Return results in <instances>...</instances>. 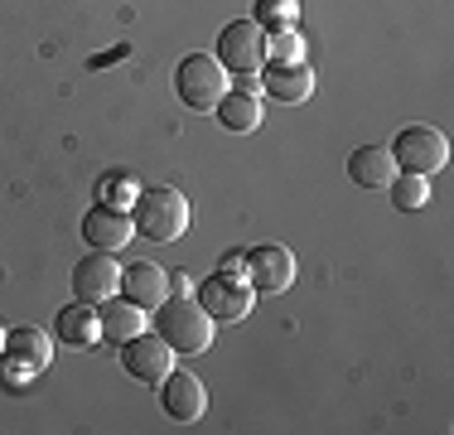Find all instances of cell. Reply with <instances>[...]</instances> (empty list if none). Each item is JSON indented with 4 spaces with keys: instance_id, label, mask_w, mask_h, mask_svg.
Masks as SVG:
<instances>
[{
    "instance_id": "6da1fadb",
    "label": "cell",
    "mask_w": 454,
    "mask_h": 435,
    "mask_svg": "<svg viewBox=\"0 0 454 435\" xmlns=\"http://www.w3.org/2000/svg\"><path fill=\"white\" fill-rule=\"evenodd\" d=\"M189 199H184L179 189H169V184H155V189H140L136 203H131V223L140 237H150V242H179L184 233H189Z\"/></svg>"
},
{
    "instance_id": "7a4b0ae2",
    "label": "cell",
    "mask_w": 454,
    "mask_h": 435,
    "mask_svg": "<svg viewBox=\"0 0 454 435\" xmlns=\"http://www.w3.org/2000/svg\"><path fill=\"white\" fill-rule=\"evenodd\" d=\"M155 334L175 353H203L213 344V314L203 304H193L189 296H175V300L165 296L155 304Z\"/></svg>"
},
{
    "instance_id": "3957f363",
    "label": "cell",
    "mask_w": 454,
    "mask_h": 435,
    "mask_svg": "<svg viewBox=\"0 0 454 435\" xmlns=\"http://www.w3.org/2000/svg\"><path fill=\"white\" fill-rule=\"evenodd\" d=\"M175 92H179L184 107H193V112H213L227 92V68L213 53H189L175 68Z\"/></svg>"
},
{
    "instance_id": "277c9868",
    "label": "cell",
    "mask_w": 454,
    "mask_h": 435,
    "mask_svg": "<svg viewBox=\"0 0 454 435\" xmlns=\"http://www.w3.org/2000/svg\"><path fill=\"white\" fill-rule=\"evenodd\" d=\"M392 160H396V170H406V174H435L450 160V140L440 136L435 126H406V130H396V140H392Z\"/></svg>"
},
{
    "instance_id": "5b68a950",
    "label": "cell",
    "mask_w": 454,
    "mask_h": 435,
    "mask_svg": "<svg viewBox=\"0 0 454 435\" xmlns=\"http://www.w3.org/2000/svg\"><path fill=\"white\" fill-rule=\"evenodd\" d=\"M218 63L227 73H262L266 68V29L256 20H232L218 35Z\"/></svg>"
},
{
    "instance_id": "8992f818",
    "label": "cell",
    "mask_w": 454,
    "mask_h": 435,
    "mask_svg": "<svg viewBox=\"0 0 454 435\" xmlns=\"http://www.w3.org/2000/svg\"><path fill=\"white\" fill-rule=\"evenodd\" d=\"M49 358H53L49 334H44V329H35V324H20V329H10V334H5V353H0V368H5L10 383H25V377L44 373Z\"/></svg>"
},
{
    "instance_id": "52a82bcc",
    "label": "cell",
    "mask_w": 454,
    "mask_h": 435,
    "mask_svg": "<svg viewBox=\"0 0 454 435\" xmlns=\"http://www.w3.org/2000/svg\"><path fill=\"white\" fill-rule=\"evenodd\" d=\"M290 281H295V257H290L280 242H262V247L247 252V286L252 290L280 296V290H290Z\"/></svg>"
},
{
    "instance_id": "ba28073f",
    "label": "cell",
    "mask_w": 454,
    "mask_h": 435,
    "mask_svg": "<svg viewBox=\"0 0 454 435\" xmlns=\"http://www.w3.org/2000/svg\"><path fill=\"white\" fill-rule=\"evenodd\" d=\"M121 368L145 387H160V377L175 368V348H169L160 334H136V339L121 344Z\"/></svg>"
},
{
    "instance_id": "9c48e42d",
    "label": "cell",
    "mask_w": 454,
    "mask_h": 435,
    "mask_svg": "<svg viewBox=\"0 0 454 435\" xmlns=\"http://www.w3.org/2000/svg\"><path fill=\"white\" fill-rule=\"evenodd\" d=\"M121 286V266H116V252H92L73 266V296L82 304H102L116 296Z\"/></svg>"
},
{
    "instance_id": "30bf717a",
    "label": "cell",
    "mask_w": 454,
    "mask_h": 435,
    "mask_svg": "<svg viewBox=\"0 0 454 435\" xmlns=\"http://www.w3.org/2000/svg\"><path fill=\"white\" fill-rule=\"evenodd\" d=\"M82 237L97 247V252H121L126 242L136 237V223L126 209H112V203H92L82 213Z\"/></svg>"
},
{
    "instance_id": "8fae6325",
    "label": "cell",
    "mask_w": 454,
    "mask_h": 435,
    "mask_svg": "<svg viewBox=\"0 0 454 435\" xmlns=\"http://www.w3.org/2000/svg\"><path fill=\"white\" fill-rule=\"evenodd\" d=\"M160 407L175 421H199L203 411H208V387L193 373H175V368H169V373L160 377Z\"/></svg>"
},
{
    "instance_id": "7c38bea8",
    "label": "cell",
    "mask_w": 454,
    "mask_h": 435,
    "mask_svg": "<svg viewBox=\"0 0 454 435\" xmlns=\"http://www.w3.org/2000/svg\"><path fill=\"white\" fill-rule=\"evenodd\" d=\"M199 304L213 320H247V314H252V286L218 271V276H208L199 286Z\"/></svg>"
},
{
    "instance_id": "4fadbf2b",
    "label": "cell",
    "mask_w": 454,
    "mask_h": 435,
    "mask_svg": "<svg viewBox=\"0 0 454 435\" xmlns=\"http://www.w3.org/2000/svg\"><path fill=\"white\" fill-rule=\"evenodd\" d=\"M121 296L131 300V304H140V310H155V304L169 296V271L155 266V261L121 266Z\"/></svg>"
},
{
    "instance_id": "5bb4252c",
    "label": "cell",
    "mask_w": 454,
    "mask_h": 435,
    "mask_svg": "<svg viewBox=\"0 0 454 435\" xmlns=\"http://www.w3.org/2000/svg\"><path fill=\"white\" fill-rule=\"evenodd\" d=\"M97 334H102L106 344H116L121 348L126 339H136V334H145V310H140V304H131V300H102L97 304Z\"/></svg>"
},
{
    "instance_id": "9a60e30c",
    "label": "cell",
    "mask_w": 454,
    "mask_h": 435,
    "mask_svg": "<svg viewBox=\"0 0 454 435\" xmlns=\"http://www.w3.org/2000/svg\"><path fill=\"white\" fill-rule=\"evenodd\" d=\"M348 179L358 184V189H387V184L396 179V160L387 146H358L348 155Z\"/></svg>"
},
{
    "instance_id": "2e32d148",
    "label": "cell",
    "mask_w": 454,
    "mask_h": 435,
    "mask_svg": "<svg viewBox=\"0 0 454 435\" xmlns=\"http://www.w3.org/2000/svg\"><path fill=\"white\" fill-rule=\"evenodd\" d=\"M262 87L276 97V102L300 107L309 92H315V73H309L305 63H271V68L262 73Z\"/></svg>"
},
{
    "instance_id": "e0dca14e",
    "label": "cell",
    "mask_w": 454,
    "mask_h": 435,
    "mask_svg": "<svg viewBox=\"0 0 454 435\" xmlns=\"http://www.w3.org/2000/svg\"><path fill=\"white\" fill-rule=\"evenodd\" d=\"M53 334H59L63 348H92L102 334H97V310L82 300H73L68 310H59V324H53Z\"/></svg>"
},
{
    "instance_id": "ac0fdd59",
    "label": "cell",
    "mask_w": 454,
    "mask_h": 435,
    "mask_svg": "<svg viewBox=\"0 0 454 435\" xmlns=\"http://www.w3.org/2000/svg\"><path fill=\"white\" fill-rule=\"evenodd\" d=\"M213 112H218V126L223 130H237V136L262 126V102H256L252 92H223V102L213 107Z\"/></svg>"
},
{
    "instance_id": "d6986e66",
    "label": "cell",
    "mask_w": 454,
    "mask_h": 435,
    "mask_svg": "<svg viewBox=\"0 0 454 435\" xmlns=\"http://www.w3.org/2000/svg\"><path fill=\"white\" fill-rule=\"evenodd\" d=\"M392 189V203L396 209H426L430 203V174H406V170H396V179L387 184Z\"/></svg>"
},
{
    "instance_id": "ffe728a7",
    "label": "cell",
    "mask_w": 454,
    "mask_h": 435,
    "mask_svg": "<svg viewBox=\"0 0 454 435\" xmlns=\"http://www.w3.org/2000/svg\"><path fill=\"white\" fill-rule=\"evenodd\" d=\"M140 194V184L131 174H106L102 184H97V203H112V209H131Z\"/></svg>"
},
{
    "instance_id": "44dd1931",
    "label": "cell",
    "mask_w": 454,
    "mask_h": 435,
    "mask_svg": "<svg viewBox=\"0 0 454 435\" xmlns=\"http://www.w3.org/2000/svg\"><path fill=\"white\" fill-rule=\"evenodd\" d=\"M300 15V0H256V25L262 29H290Z\"/></svg>"
},
{
    "instance_id": "7402d4cb",
    "label": "cell",
    "mask_w": 454,
    "mask_h": 435,
    "mask_svg": "<svg viewBox=\"0 0 454 435\" xmlns=\"http://www.w3.org/2000/svg\"><path fill=\"white\" fill-rule=\"evenodd\" d=\"M266 59L271 63H305V44H300L295 29H276V35L266 39Z\"/></svg>"
},
{
    "instance_id": "603a6c76",
    "label": "cell",
    "mask_w": 454,
    "mask_h": 435,
    "mask_svg": "<svg viewBox=\"0 0 454 435\" xmlns=\"http://www.w3.org/2000/svg\"><path fill=\"white\" fill-rule=\"evenodd\" d=\"M218 271H223V276H237V281H247V252H227Z\"/></svg>"
},
{
    "instance_id": "cb8c5ba5",
    "label": "cell",
    "mask_w": 454,
    "mask_h": 435,
    "mask_svg": "<svg viewBox=\"0 0 454 435\" xmlns=\"http://www.w3.org/2000/svg\"><path fill=\"white\" fill-rule=\"evenodd\" d=\"M256 87H262V78H256V73H237V92H252V97H256Z\"/></svg>"
},
{
    "instance_id": "d4e9b609",
    "label": "cell",
    "mask_w": 454,
    "mask_h": 435,
    "mask_svg": "<svg viewBox=\"0 0 454 435\" xmlns=\"http://www.w3.org/2000/svg\"><path fill=\"white\" fill-rule=\"evenodd\" d=\"M169 290H175V296H189V276H184V271H175V276H169Z\"/></svg>"
},
{
    "instance_id": "484cf974",
    "label": "cell",
    "mask_w": 454,
    "mask_h": 435,
    "mask_svg": "<svg viewBox=\"0 0 454 435\" xmlns=\"http://www.w3.org/2000/svg\"><path fill=\"white\" fill-rule=\"evenodd\" d=\"M5 334H10V329H5V324H0V353H5Z\"/></svg>"
}]
</instances>
